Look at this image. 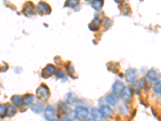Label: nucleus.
<instances>
[{
  "mask_svg": "<svg viewBox=\"0 0 161 121\" xmlns=\"http://www.w3.org/2000/svg\"><path fill=\"white\" fill-rule=\"evenodd\" d=\"M89 115V111L83 107H78L73 111V116L77 120H85Z\"/></svg>",
  "mask_w": 161,
  "mask_h": 121,
  "instance_id": "nucleus-1",
  "label": "nucleus"
},
{
  "mask_svg": "<svg viewBox=\"0 0 161 121\" xmlns=\"http://www.w3.org/2000/svg\"><path fill=\"white\" fill-rule=\"evenodd\" d=\"M49 89L46 85L42 84L36 90V97L40 100H46L49 97Z\"/></svg>",
  "mask_w": 161,
  "mask_h": 121,
  "instance_id": "nucleus-2",
  "label": "nucleus"
},
{
  "mask_svg": "<svg viewBox=\"0 0 161 121\" xmlns=\"http://www.w3.org/2000/svg\"><path fill=\"white\" fill-rule=\"evenodd\" d=\"M56 117V110L52 106H48L44 110V118L47 121L53 120Z\"/></svg>",
  "mask_w": 161,
  "mask_h": 121,
  "instance_id": "nucleus-3",
  "label": "nucleus"
},
{
  "mask_svg": "<svg viewBox=\"0 0 161 121\" xmlns=\"http://www.w3.org/2000/svg\"><path fill=\"white\" fill-rule=\"evenodd\" d=\"M99 111L103 118L110 119L112 118L114 115V111L109 105H102Z\"/></svg>",
  "mask_w": 161,
  "mask_h": 121,
  "instance_id": "nucleus-4",
  "label": "nucleus"
},
{
  "mask_svg": "<svg viewBox=\"0 0 161 121\" xmlns=\"http://www.w3.org/2000/svg\"><path fill=\"white\" fill-rule=\"evenodd\" d=\"M137 77V70L133 68H130L125 73V80L127 82H134Z\"/></svg>",
  "mask_w": 161,
  "mask_h": 121,
  "instance_id": "nucleus-5",
  "label": "nucleus"
},
{
  "mask_svg": "<svg viewBox=\"0 0 161 121\" xmlns=\"http://www.w3.org/2000/svg\"><path fill=\"white\" fill-rule=\"evenodd\" d=\"M54 72H55L54 66H52L51 64H49V65L46 66L43 69L42 73H41V76H42L44 78H49V77H50Z\"/></svg>",
  "mask_w": 161,
  "mask_h": 121,
  "instance_id": "nucleus-6",
  "label": "nucleus"
},
{
  "mask_svg": "<svg viewBox=\"0 0 161 121\" xmlns=\"http://www.w3.org/2000/svg\"><path fill=\"white\" fill-rule=\"evenodd\" d=\"M105 99L107 101V103L109 105H116L118 102V95L115 94V93H109L106 95Z\"/></svg>",
  "mask_w": 161,
  "mask_h": 121,
  "instance_id": "nucleus-7",
  "label": "nucleus"
},
{
  "mask_svg": "<svg viewBox=\"0 0 161 121\" xmlns=\"http://www.w3.org/2000/svg\"><path fill=\"white\" fill-rule=\"evenodd\" d=\"M37 11L40 12V14H49L51 12L50 7L48 3H44V2H40L39 3L37 6Z\"/></svg>",
  "mask_w": 161,
  "mask_h": 121,
  "instance_id": "nucleus-8",
  "label": "nucleus"
},
{
  "mask_svg": "<svg viewBox=\"0 0 161 121\" xmlns=\"http://www.w3.org/2000/svg\"><path fill=\"white\" fill-rule=\"evenodd\" d=\"M65 104L66 105H73L77 103L78 101V97L77 95H75L74 93L69 92L65 95Z\"/></svg>",
  "mask_w": 161,
  "mask_h": 121,
  "instance_id": "nucleus-9",
  "label": "nucleus"
},
{
  "mask_svg": "<svg viewBox=\"0 0 161 121\" xmlns=\"http://www.w3.org/2000/svg\"><path fill=\"white\" fill-rule=\"evenodd\" d=\"M146 77L151 82H154V81L158 80L159 77H160V74H159V71L157 69H152L147 73Z\"/></svg>",
  "mask_w": 161,
  "mask_h": 121,
  "instance_id": "nucleus-10",
  "label": "nucleus"
},
{
  "mask_svg": "<svg viewBox=\"0 0 161 121\" xmlns=\"http://www.w3.org/2000/svg\"><path fill=\"white\" fill-rule=\"evenodd\" d=\"M35 6L32 3H27L23 7V13L27 16H32L34 14Z\"/></svg>",
  "mask_w": 161,
  "mask_h": 121,
  "instance_id": "nucleus-11",
  "label": "nucleus"
},
{
  "mask_svg": "<svg viewBox=\"0 0 161 121\" xmlns=\"http://www.w3.org/2000/svg\"><path fill=\"white\" fill-rule=\"evenodd\" d=\"M123 88V83L120 81H115L112 85L113 93H115V94H120Z\"/></svg>",
  "mask_w": 161,
  "mask_h": 121,
  "instance_id": "nucleus-12",
  "label": "nucleus"
},
{
  "mask_svg": "<svg viewBox=\"0 0 161 121\" xmlns=\"http://www.w3.org/2000/svg\"><path fill=\"white\" fill-rule=\"evenodd\" d=\"M90 114L92 116V120H94V121H102V120L104 119L101 114L99 109H97V108H91Z\"/></svg>",
  "mask_w": 161,
  "mask_h": 121,
  "instance_id": "nucleus-13",
  "label": "nucleus"
},
{
  "mask_svg": "<svg viewBox=\"0 0 161 121\" xmlns=\"http://www.w3.org/2000/svg\"><path fill=\"white\" fill-rule=\"evenodd\" d=\"M120 94L121 97L123 98L124 100H130L132 97V91L129 87H124Z\"/></svg>",
  "mask_w": 161,
  "mask_h": 121,
  "instance_id": "nucleus-14",
  "label": "nucleus"
},
{
  "mask_svg": "<svg viewBox=\"0 0 161 121\" xmlns=\"http://www.w3.org/2000/svg\"><path fill=\"white\" fill-rule=\"evenodd\" d=\"M44 106L42 103H36L35 104H33L32 107H31V111H32L33 113H36V114H40L44 111Z\"/></svg>",
  "mask_w": 161,
  "mask_h": 121,
  "instance_id": "nucleus-15",
  "label": "nucleus"
},
{
  "mask_svg": "<svg viewBox=\"0 0 161 121\" xmlns=\"http://www.w3.org/2000/svg\"><path fill=\"white\" fill-rule=\"evenodd\" d=\"M35 96L31 94H27L23 97V106H29L33 103Z\"/></svg>",
  "mask_w": 161,
  "mask_h": 121,
  "instance_id": "nucleus-16",
  "label": "nucleus"
},
{
  "mask_svg": "<svg viewBox=\"0 0 161 121\" xmlns=\"http://www.w3.org/2000/svg\"><path fill=\"white\" fill-rule=\"evenodd\" d=\"M100 23H101V20L100 19H98V18H94L93 21L90 23L89 24V29L93 31V32H96V31H98V28H99V26H100Z\"/></svg>",
  "mask_w": 161,
  "mask_h": 121,
  "instance_id": "nucleus-17",
  "label": "nucleus"
},
{
  "mask_svg": "<svg viewBox=\"0 0 161 121\" xmlns=\"http://www.w3.org/2000/svg\"><path fill=\"white\" fill-rule=\"evenodd\" d=\"M12 103L16 107L23 106V97L21 95H14L12 97Z\"/></svg>",
  "mask_w": 161,
  "mask_h": 121,
  "instance_id": "nucleus-18",
  "label": "nucleus"
},
{
  "mask_svg": "<svg viewBox=\"0 0 161 121\" xmlns=\"http://www.w3.org/2000/svg\"><path fill=\"white\" fill-rule=\"evenodd\" d=\"M7 109H6V115H7L8 117H12L15 115L16 113V111H15V108L13 106L10 105V104H7L6 105Z\"/></svg>",
  "mask_w": 161,
  "mask_h": 121,
  "instance_id": "nucleus-19",
  "label": "nucleus"
},
{
  "mask_svg": "<svg viewBox=\"0 0 161 121\" xmlns=\"http://www.w3.org/2000/svg\"><path fill=\"white\" fill-rule=\"evenodd\" d=\"M59 107H60V110H61L60 112H61L62 114H64L65 115H69V114L71 113V110L69 109V108H68L66 104H63V103H60Z\"/></svg>",
  "mask_w": 161,
  "mask_h": 121,
  "instance_id": "nucleus-20",
  "label": "nucleus"
},
{
  "mask_svg": "<svg viewBox=\"0 0 161 121\" xmlns=\"http://www.w3.org/2000/svg\"><path fill=\"white\" fill-rule=\"evenodd\" d=\"M103 5V1H99V0H97V1H94L91 3V6L94 10L96 11H99L102 8V7Z\"/></svg>",
  "mask_w": 161,
  "mask_h": 121,
  "instance_id": "nucleus-21",
  "label": "nucleus"
},
{
  "mask_svg": "<svg viewBox=\"0 0 161 121\" xmlns=\"http://www.w3.org/2000/svg\"><path fill=\"white\" fill-rule=\"evenodd\" d=\"M54 75L56 76V78H58V79H61V78L65 77V74L61 69H57L54 72Z\"/></svg>",
  "mask_w": 161,
  "mask_h": 121,
  "instance_id": "nucleus-22",
  "label": "nucleus"
},
{
  "mask_svg": "<svg viewBox=\"0 0 161 121\" xmlns=\"http://www.w3.org/2000/svg\"><path fill=\"white\" fill-rule=\"evenodd\" d=\"M7 107L5 104H0V118H3L6 115Z\"/></svg>",
  "mask_w": 161,
  "mask_h": 121,
  "instance_id": "nucleus-23",
  "label": "nucleus"
},
{
  "mask_svg": "<svg viewBox=\"0 0 161 121\" xmlns=\"http://www.w3.org/2000/svg\"><path fill=\"white\" fill-rule=\"evenodd\" d=\"M160 90H161V87H160V82L158 81V82H156L155 84L154 85V91H155V94H160Z\"/></svg>",
  "mask_w": 161,
  "mask_h": 121,
  "instance_id": "nucleus-24",
  "label": "nucleus"
},
{
  "mask_svg": "<svg viewBox=\"0 0 161 121\" xmlns=\"http://www.w3.org/2000/svg\"><path fill=\"white\" fill-rule=\"evenodd\" d=\"M78 4V1H67L65 4V7H75L77 6Z\"/></svg>",
  "mask_w": 161,
  "mask_h": 121,
  "instance_id": "nucleus-25",
  "label": "nucleus"
},
{
  "mask_svg": "<svg viewBox=\"0 0 161 121\" xmlns=\"http://www.w3.org/2000/svg\"><path fill=\"white\" fill-rule=\"evenodd\" d=\"M58 121H73L71 119L69 118H64V119H61L60 120H58Z\"/></svg>",
  "mask_w": 161,
  "mask_h": 121,
  "instance_id": "nucleus-26",
  "label": "nucleus"
},
{
  "mask_svg": "<svg viewBox=\"0 0 161 121\" xmlns=\"http://www.w3.org/2000/svg\"><path fill=\"white\" fill-rule=\"evenodd\" d=\"M87 121H94V120H92V119H90V120H88Z\"/></svg>",
  "mask_w": 161,
  "mask_h": 121,
  "instance_id": "nucleus-27",
  "label": "nucleus"
},
{
  "mask_svg": "<svg viewBox=\"0 0 161 121\" xmlns=\"http://www.w3.org/2000/svg\"><path fill=\"white\" fill-rule=\"evenodd\" d=\"M51 121H58V120H51Z\"/></svg>",
  "mask_w": 161,
  "mask_h": 121,
  "instance_id": "nucleus-28",
  "label": "nucleus"
}]
</instances>
